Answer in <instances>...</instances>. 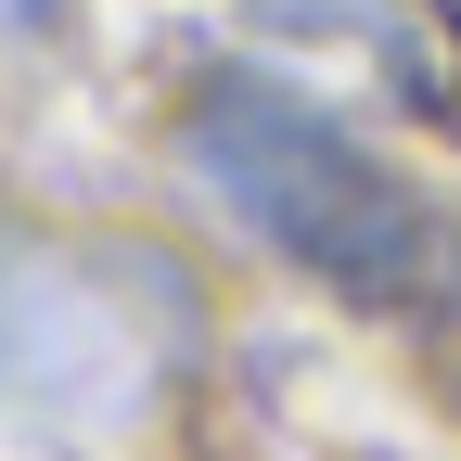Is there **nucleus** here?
Returning <instances> with one entry per match:
<instances>
[{
  "instance_id": "20e7f679",
  "label": "nucleus",
  "mask_w": 461,
  "mask_h": 461,
  "mask_svg": "<svg viewBox=\"0 0 461 461\" xmlns=\"http://www.w3.org/2000/svg\"><path fill=\"white\" fill-rule=\"evenodd\" d=\"M26 14H51V0H0V26H26Z\"/></svg>"
},
{
  "instance_id": "f257e3e1",
  "label": "nucleus",
  "mask_w": 461,
  "mask_h": 461,
  "mask_svg": "<svg viewBox=\"0 0 461 461\" xmlns=\"http://www.w3.org/2000/svg\"><path fill=\"white\" fill-rule=\"evenodd\" d=\"M180 154L205 167V193L257 230L269 257H295L321 295L436 321L461 295V230L397 180L384 154H359L308 90H282L257 65H205L180 103Z\"/></svg>"
},
{
  "instance_id": "f03ea898",
  "label": "nucleus",
  "mask_w": 461,
  "mask_h": 461,
  "mask_svg": "<svg viewBox=\"0 0 461 461\" xmlns=\"http://www.w3.org/2000/svg\"><path fill=\"white\" fill-rule=\"evenodd\" d=\"M193 372V282L115 230L0 218V423L26 448H129Z\"/></svg>"
},
{
  "instance_id": "7ed1b4c3",
  "label": "nucleus",
  "mask_w": 461,
  "mask_h": 461,
  "mask_svg": "<svg viewBox=\"0 0 461 461\" xmlns=\"http://www.w3.org/2000/svg\"><path fill=\"white\" fill-rule=\"evenodd\" d=\"M269 14H282V26L346 39L359 65H384L397 103L461 115V0H269Z\"/></svg>"
}]
</instances>
